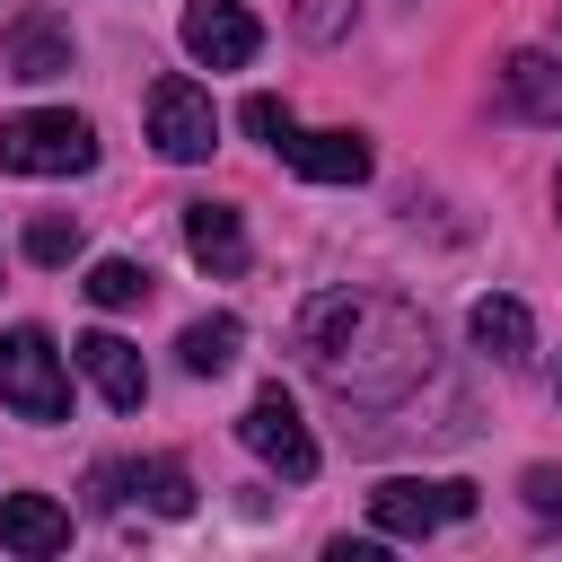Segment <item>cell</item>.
Returning a JSON list of instances; mask_svg holds the SVG:
<instances>
[{
	"instance_id": "6da1fadb",
	"label": "cell",
	"mask_w": 562,
	"mask_h": 562,
	"mask_svg": "<svg viewBox=\"0 0 562 562\" xmlns=\"http://www.w3.org/2000/svg\"><path fill=\"white\" fill-rule=\"evenodd\" d=\"M299 351L325 395L342 404H404L430 378V316L404 307L395 290H325L299 316Z\"/></svg>"
},
{
	"instance_id": "7a4b0ae2",
	"label": "cell",
	"mask_w": 562,
	"mask_h": 562,
	"mask_svg": "<svg viewBox=\"0 0 562 562\" xmlns=\"http://www.w3.org/2000/svg\"><path fill=\"white\" fill-rule=\"evenodd\" d=\"M0 167L9 176H88L97 167V123L88 114H9L0 123Z\"/></svg>"
},
{
	"instance_id": "3957f363",
	"label": "cell",
	"mask_w": 562,
	"mask_h": 562,
	"mask_svg": "<svg viewBox=\"0 0 562 562\" xmlns=\"http://www.w3.org/2000/svg\"><path fill=\"white\" fill-rule=\"evenodd\" d=\"M0 404L18 422H61L70 413V369H61L44 325H9L0 334Z\"/></svg>"
},
{
	"instance_id": "277c9868",
	"label": "cell",
	"mask_w": 562,
	"mask_h": 562,
	"mask_svg": "<svg viewBox=\"0 0 562 562\" xmlns=\"http://www.w3.org/2000/svg\"><path fill=\"white\" fill-rule=\"evenodd\" d=\"M149 149H158V158H176V167L211 158V149H220V114H211V88H193L184 70H167V79L149 88Z\"/></svg>"
},
{
	"instance_id": "5b68a950",
	"label": "cell",
	"mask_w": 562,
	"mask_h": 562,
	"mask_svg": "<svg viewBox=\"0 0 562 562\" xmlns=\"http://www.w3.org/2000/svg\"><path fill=\"white\" fill-rule=\"evenodd\" d=\"M369 518H378L386 536H430V527L474 518V483H457V474H439V483L395 474V483H378V492H369Z\"/></svg>"
},
{
	"instance_id": "8992f818",
	"label": "cell",
	"mask_w": 562,
	"mask_h": 562,
	"mask_svg": "<svg viewBox=\"0 0 562 562\" xmlns=\"http://www.w3.org/2000/svg\"><path fill=\"white\" fill-rule=\"evenodd\" d=\"M237 439H246V448H255L281 483H307V474H316V439H307V422H299V404H290L281 386H263V395L246 404Z\"/></svg>"
},
{
	"instance_id": "52a82bcc",
	"label": "cell",
	"mask_w": 562,
	"mask_h": 562,
	"mask_svg": "<svg viewBox=\"0 0 562 562\" xmlns=\"http://www.w3.org/2000/svg\"><path fill=\"white\" fill-rule=\"evenodd\" d=\"M184 53H193L202 70H246V61L263 53V26H255L246 0H193V9H184Z\"/></svg>"
},
{
	"instance_id": "ba28073f",
	"label": "cell",
	"mask_w": 562,
	"mask_h": 562,
	"mask_svg": "<svg viewBox=\"0 0 562 562\" xmlns=\"http://www.w3.org/2000/svg\"><path fill=\"white\" fill-rule=\"evenodd\" d=\"M70 360L97 378V395H105L114 413H140V404H149V369H140V351H132L123 334H105V325H97V334H79V342H70Z\"/></svg>"
},
{
	"instance_id": "9c48e42d",
	"label": "cell",
	"mask_w": 562,
	"mask_h": 562,
	"mask_svg": "<svg viewBox=\"0 0 562 562\" xmlns=\"http://www.w3.org/2000/svg\"><path fill=\"white\" fill-rule=\"evenodd\" d=\"M61 544H70V509H61V501H44V492H9V501H0V553L44 562V553H61Z\"/></svg>"
},
{
	"instance_id": "30bf717a",
	"label": "cell",
	"mask_w": 562,
	"mask_h": 562,
	"mask_svg": "<svg viewBox=\"0 0 562 562\" xmlns=\"http://www.w3.org/2000/svg\"><path fill=\"white\" fill-rule=\"evenodd\" d=\"M501 105L562 132V61H553V53H509V61H501Z\"/></svg>"
},
{
	"instance_id": "8fae6325",
	"label": "cell",
	"mask_w": 562,
	"mask_h": 562,
	"mask_svg": "<svg viewBox=\"0 0 562 562\" xmlns=\"http://www.w3.org/2000/svg\"><path fill=\"white\" fill-rule=\"evenodd\" d=\"M0 70H9V79H61V70H70V35H61L44 9H26V18L0 35Z\"/></svg>"
},
{
	"instance_id": "7c38bea8",
	"label": "cell",
	"mask_w": 562,
	"mask_h": 562,
	"mask_svg": "<svg viewBox=\"0 0 562 562\" xmlns=\"http://www.w3.org/2000/svg\"><path fill=\"white\" fill-rule=\"evenodd\" d=\"M307 184H360L369 176V140L360 132H290V149H281Z\"/></svg>"
},
{
	"instance_id": "4fadbf2b",
	"label": "cell",
	"mask_w": 562,
	"mask_h": 562,
	"mask_svg": "<svg viewBox=\"0 0 562 562\" xmlns=\"http://www.w3.org/2000/svg\"><path fill=\"white\" fill-rule=\"evenodd\" d=\"M184 246H193V263L202 272H246V220L228 211V202H184Z\"/></svg>"
},
{
	"instance_id": "5bb4252c",
	"label": "cell",
	"mask_w": 562,
	"mask_h": 562,
	"mask_svg": "<svg viewBox=\"0 0 562 562\" xmlns=\"http://www.w3.org/2000/svg\"><path fill=\"white\" fill-rule=\"evenodd\" d=\"M474 351H492L501 369H527L536 360V316L518 299H474Z\"/></svg>"
},
{
	"instance_id": "9a60e30c",
	"label": "cell",
	"mask_w": 562,
	"mask_h": 562,
	"mask_svg": "<svg viewBox=\"0 0 562 562\" xmlns=\"http://www.w3.org/2000/svg\"><path fill=\"white\" fill-rule=\"evenodd\" d=\"M237 342H246V325H237V316H202V325H184V342H176V351H184V369H193V378H220V369L237 360Z\"/></svg>"
},
{
	"instance_id": "2e32d148",
	"label": "cell",
	"mask_w": 562,
	"mask_h": 562,
	"mask_svg": "<svg viewBox=\"0 0 562 562\" xmlns=\"http://www.w3.org/2000/svg\"><path fill=\"white\" fill-rule=\"evenodd\" d=\"M88 299H97V307H140V299H149V272L123 263V255H105V263H88Z\"/></svg>"
},
{
	"instance_id": "e0dca14e",
	"label": "cell",
	"mask_w": 562,
	"mask_h": 562,
	"mask_svg": "<svg viewBox=\"0 0 562 562\" xmlns=\"http://www.w3.org/2000/svg\"><path fill=\"white\" fill-rule=\"evenodd\" d=\"M132 483L149 492V509H167V518H184L193 509V474L176 465V457H149V465H132Z\"/></svg>"
},
{
	"instance_id": "ac0fdd59",
	"label": "cell",
	"mask_w": 562,
	"mask_h": 562,
	"mask_svg": "<svg viewBox=\"0 0 562 562\" xmlns=\"http://www.w3.org/2000/svg\"><path fill=\"white\" fill-rule=\"evenodd\" d=\"M70 255H79V220H70V211L26 220V263H70Z\"/></svg>"
},
{
	"instance_id": "d6986e66",
	"label": "cell",
	"mask_w": 562,
	"mask_h": 562,
	"mask_svg": "<svg viewBox=\"0 0 562 562\" xmlns=\"http://www.w3.org/2000/svg\"><path fill=\"white\" fill-rule=\"evenodd\" d=\"M237 123H246V132H255V140H272V149H290V132H299V123H290V105H281V97H246V105H237Z\"/></svg>"
},
{
	"instance_id": "ffe728a7",
	"label": "cell",
	"mask_w": 562,
	"mask_h": 562,
	"mask_svg": "<svg viewBox=\"0 0 562 562\" xmlns=\"http://www.w3.org/2000/svg\"><path fill=\"white\" fill-rule=\"evenodd\" d=\"M351 9H360V0H299L290 18H299V35H307V44H334V35L351 26Z\"/></svg>"
},
{
	"instance_id": "44dd1931",
	"label": "cell",
	"mask_w": 562,
	"mask_h": 562,
	"mask_svg": "<svg viewBox=\"0 0 562 562\" xmlns=\"http://www.w3.org/2000/svg\"><path fill=\"white\" fill-rule=\"evenodd\" d=\"M527 509H536V518L562 509V474H553V465H527Z\"/></svg>"
},
{
	"instance_id": "7402d4cb",
	"label": "cell",
	"mask_w": 562,
	"mask_h": 562,
	"mask_svg": "<svg viewBox=\"0 0 562 562\" xmlns=\"http://www.w3.org/2000/svg\"><path fill=\"white\" fill-rule=\"evenodd\" d=\"M553 211H562V176H553Z\"/></svg>"
},
{
	"instance_id": "603a6c76",
	"label": "cell",
	"mask_w": 562,
	"mask_h": 562,
	"mask_svg": "<svg viewBox=\"0 0 562 562\" xmlns=\"http://www.w3.org/2000/svg\"><path fill=\"white\" fill-rule=\"evenodd\" d=\"M553 386H562V378H553Z\"/></svg>"
}]
</instances>
